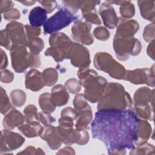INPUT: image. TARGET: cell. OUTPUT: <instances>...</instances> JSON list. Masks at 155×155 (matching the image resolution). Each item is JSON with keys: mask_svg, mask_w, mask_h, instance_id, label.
I'll use <instances>...</instances> for the list:
<instances>
[{"mask_svg": "<svg viewBox=\"0 0 155 155\" xmlns=\"http://www.w3.org/2000/svg\"><path fill=\"white\" fill-rule=\"evenodd\" d=\"M42 127L39 124V122L33 123H27L23 124L18 127V130L22 133L25 136L27 137H35L39 136Z\"/></svg>", "mask_w": 155, "mask_h": 155, "instance_id": "obj_26", "label": "cell"}, {"mask_svg": "<svg viewBox=\"0 0 155 155\" xmlns=\"http://www.w3.org/2000/svg\"><path fill=\"white\" fill-rule=\"evenodd\" d=\"M14 79L13 73L8 70H1V81L3 83L8 84L13 81Z\"/></svg>", "mask_w": 155, "mask_h": 155, "instance_id": "obj_43", "label": "cell"}, {"mask_svg": "<svg viewBox=\"0 0 155 155\" xmlns=\"http://www.w3.org/2000/svg\"><path fill=\"white\" fill-rule=\"evenodd\" d=\"M94 36L100 41H106L110 37V32L108 30L103 27L95 28L93 30Z\"/></svg>", "mask_w": 155, "mask_h": 155, "instance_id": "obj_38", "label": "cell"}, {"mask_svg": "<svg viewBox=\"0 0 155 155\" xmlns=\"http://www.w3.org/2000/svg\"><path fill=\"white\" fill-rule=\"evenodd\" d=\"M100 1H81V7L83 17L85 19L86 22L96 25H100L101 22L98 17L95 6L99 4Z\"/></svg>", "mask_w": 155, "mask_h": 155, "instance_id": "obj_16", "label": "cell"}, {"mask_svg": "<svg viewBox=\"0 0 155 155\" xmlns=\"http://www.w3.org/2000/svg\"><path fill=\"white\" fill-rule=\"evenodd\" d=\"M24 26L27 39L38 37L41 34V28L39 27H34L29 25H25Z\"/></svg>", "mask_w": 155, "mask_h": 155, "instance_id": "obj_41", "label": "cell"}, {"mask_svg": "<svg viewBox=\"0 0 155 155\" xmlns=\"http://www.w3.org/2000/svg\"><path fill=\"white\" fill-rule=\"evenodd\" d=\"M154 154V147L147 142H145L136 147H134L130 152V154Z\"/></svg>", "mask_w": 155, "mask_h": 155, "instance_id": "obj_34", "label": "cell"}, {"mask_svg": "<svg viewBox=\"0 0 155 155\" xmlns=\"http://www.w3.org/2000/svg\"><path fill=\"white\" fill-rule=\"evenodd\" d=\"M19 2L22 3L24 5H25V6L32 5L36 2L35 1H19Z\"/></svg>", "mask_w": 155, "mask_h": 155, "instance_id": "obj_50", "label": "cell"}, {"mask_svg": "<svg viewBox=\"0 0 155 155\" xmlns=\"http://www.w3.org/2000/svg\"><path fill=\"white\" fill-rule=\"evenodd\" d=\"M147 54L152 59H154V40L150 42L148 45L147 47Z\"/></svg>", "mask_w": 155, "mask_h": 155, "instance_id": "obj_49", "label": "cell"}, {"mask_svg": "<svg viewBox=\"0 0 155 155\" xmlns=\"http://www.w3.org/2000/svg\"><path fill=\"white\" fill-rule=\"evenodd\" d=\"M124 80L134 84H147L152 87H154V65L151 68H137L133 70H126Z\"/></svg>", "mask_w": 155, "mask_h": 155, "instance_id": "obj_11", "label": "cell"}, {"mask_svg": "<svg viewBox=\"0 0 155 155\" xmlns=\"http://www.w3.org/2000/svg\"><path fill=\"white\" fill-rule=\"evenodd\" d=\"M141 16L145 19L154 22V1H137Z\"/></svg>", "mask_w": 155, "mask_h": 155, "instance_id": "obj_27", "label": "cell"}, {"mask_svg": "<svg viewBox=\"0 0 155 155\" xmlns=\"http://www.w3.org/2000/svg\"><path fill=\"white\" fill-rule=\"evenodd\" d=\"M97 110L132 109L133 102L130 94L119 83H107L105 90L98 101Z\"/></svg>", "mask_w": 155, "mask_h": 155, "instance_id": "obj_2", "label": "cell"}, {"mask_svg": "<svg viewBox=\"0 0 155 155\" xmlns=\"http://www.w3.org/2000/svg\"><path fill=\"white\" fill-rule=\"evenodd\" d=\"M113 48L118 59L127 61L130 55L137 56L142 50L140 42L133 37H121L115 35L113 40Z\"/></svg>", "mask_w": 155, "mask_h": 155, "instance_id": "obj_8", "label": "cell"}, {"mask_svg": "<svg viewBox=\"0 0 155 155\" xmlns=\"http://www.w3.org/2000/svg\"><path fill=\"white\" fill-rule=\"evenodd\" d=\"M39 136L47 142L48 145L52 150H58L62 143L58 134L56 127L51 125L44 126Z\"/></svg>", "mask_w": 155, "mask_h": 155, "instance_id": "obj_17", "label": "cell"}, {"mask_svg": "<svg viewBox=\"0 0 155 155\" xmlns=\"http://www.w3.org/2000/svg\"><path fill=\"white\" fill-rule=\"evenodd\" d=\"M56 154H75L74 149L70 147H65L56 153Z\"/></svg>", "mask_w": 155, "mask_h": 155, "instance_id": "obj_48", "label": "cell"}, {"mask_svg": "<svg viewBox=\"0 0 155 155\" xmlns=\"http://www.w3.org/2000/svg\"><path fill=\"white\" fill-rule=\"evenodd\" d=\"M38 102L42 111L51 113L56 108V106L51 101L50 94L48 93H44L41 94Z\"/></svg>", "mask_w": 155, "mask_h": 155, "instance_id": "obj_28", "label": "cell"}, {"mask_svg": "<svg viewBox=\"0 0 155 155\" xmlns=\"http://www.w3.org/2000/svg\"><path fill=\"white\" fill-rule=\"evenodd\" d=\"M17 154H45V153L40 148H36L33 146H29L23 151L18 153Z\"/></svg>", "mask_w": 155, "mask_h": 155, "instance_id": "obj_44", "label": "cell"}, {"mask_svg": "<svg viewBox=\"0 0 155 155\" xmlns=\"http://www.w3.org/2000/svg\"><path fill=\"white\" fill-rule=\"evenodd\" d=\"M81 84L79 81L74 78H71L66 81L65 83V87L68 91L72 94H76L81 89Z\"/></svg>", "mask_w": 155, "mask_h": 155, "instance_id": "obj_36", "label": "cell"}, {"mask_svg": "<svg viewBox=\"0 0 155 155\" xmlns=\"http://www.w3.org/2000/svg\"><path fill=\"white\" fill-rule=\"evenodd\" d=\"M50 97L51 102L56 107H61L67 103L69 94L65 87L61 84H58L52 88Z\"/></svg>", "mask_w": 155, "mask_h": 155, "instance_id": "obj_23", "label": "cell"}, {"mask_svg": "<svg viewBox=\"0 0 155 155\" xmlns=\"http://www.w3.org/2000/svg\"><path fill=\"white\" fill-rule=\"evenodd\" d=\"M0 107H1V113L3 114H6L12 108V104L10 102V100L6 93V91L2 87H1Z\"/></svg>", "mask_w": 155, "mask_h": 155, "instance_id": "obj_35", "label": "cell"}, {"mask_svg": "<svg viewBox=\"0 0 155 155\" xmlns=\"http://www.w3.org/2000/svg\"><path fill=\"white\" fill-rule=\"evenodd\" d=\"M13 2L11 1H0V8L1 13H5L8 10L13 8Z\"/></svg>", "mask_w": 155, "mask_h": 155, "instance_id": "obj_46", "label": "cell"}, {"mask_svg": "<svg viewBox=\"0 0 155 155\" xmlns=\"http://www.w3.org/2000/svg\"><path fill=\"white\" fill-rule=\"evenodd\" d=\"M24 121H25V116L15 108H12L6 113L3 119L2 124L5 129L10 130L22 125Z\"/></svg>", "mask_w": 155, "mask_h": 155, "instance_id": "obj_21", "label": "cell"}, {"mask_svg": "<svg viewBox=\"0 0 155 155\" xmlns=\"http://www.w3.org/2000/svg\"><path fill=\"white\" fill-rule=\"evenodd\" d=\"M78 113L75 128L79 130H85L93 119V113L90 106H85L76 110Z\"/></svg>", "mask_w": 155, "mask_h": 155, "instance_id": "obj_22", "label": "cell"}, {"mask_svg": "<svg viewBox=\"0 0 155 155\" xmlns=\"http://www.w3.org/2000/svg\"><path fill=\"white\" fill-rule=\"evenodd\" d=\"M37 111V108L35 105L32 104L28 105L24 109V114L25 119V122L27 123L39 122V116Z\"/></svg>", "mask_w": 155, "mask_h": 155, "instance_id": "obj_33", "label": "cell"}, {"mask_svg": "<svg viewBox=\"0 0 155 155\" xmlns=\"http://www.w3.org/2000/svg\"><path fill=\"white\" fill-rule=\"evenodd\" d=\"M139 119L132 109L101 110L91 123L94 139L102 141L110 154H124L134 147Z\"/></svg>", "mask_w": 155, "mask_h": 155, "instance_id": "obj_1", "label": "cell"}, {"mask_svg": "<svg viewBox=\"0 0 155 155\" xmlns=\"http://www.w3.org/2000/svg\"><path fill=\"white\" fill-rule=\"evenodd\" d=\"M39 120L44 125V126H47L51 125L53 122L55 121V118L53 117L50 113H46L44 111L39 112Z\"/></svg>", "mask_w": 155, "mask_h": 155, "instance_id": "obj_40", "label": "cell"}, {"mask_svg": "<svg viewBox=\"0 0 155 155\" xmlns=\"http://www.w3.org/2000/svg\"><path fill=\"white\" fill-rule=\"evenodd\" d=\"M49 44L51 47L46 50L45 56H52L56 62L68 59L72 42L65 33L59 32L51 34Z\"/></svg>", "mask_w": 155, "mask_h": 155, "instance_id": "obj_6", "label": "cell"}, {"mask_svg": "<svg viewBox=\"0 0 155 155\" xmlns=\"http://www.w3.org/2000/svg\"><path fill=\"white\" fill-rule=\"evenodd\" d=\"M0 42L1 46L11 50L19 46H27V39L25 26L21 22L12 21L5 29L1 31Z\"/></svg>", "mask_w": 155, "mask_h": 155, "instance_id": "obj_4", "label": "cell"}, {"mask_svg": "<svg viewBox=\"0 0 155 155\" xmlns=\"http://www.w3.org/2000/svg\"><path fill=\"white\" fill-rule=\"evenodd\" d=\"M78 18V16L67 8H60L56 13L47 19L43 25L44 32L45 35L54 33L69 25Z\"/></svg>", "mask_w": 155, "mask_h": 155, "instance_id": "obj_9", "label": "cell"}, {"mask_svg": "<svg viewBox=\"0 0 155 155\" xmlns=\"http://www.w3.org/2000/svg\"><path fill=\"white\" fill-rule=\"evenodd\" d=\"M1 69H4L8 65V59L5 52L1 48Z\"/></svg>", "mask_w": 155, "mask_h": 155, "instance_id": "obj_47", "label": "cell"}, {"mask_svg": "<svg viewBox=\"0 0 155 155\" xmlns=\"http://www.w3.org/2000/svg\"><path fill=\"white\" fill-rule=\"evenodd\" d=\"M116 35L121 37H133L137 31L139 25L138 22L133 19H119L117 24Z\"/></svg>", "mask_w": 155, "mask_h": 155, "instance_id": "obj_18", "label": "cell"}, {"mask_svg": "<svg viewBox=\"0 0 155 155\" xmlns=\"http://www.w3.org/2000/svg\"><path fill=\"white\" fill-rule=\"evenodd\" d=\"M21 16L20 12L17 8H12L4 13V18L7 21L17 20Z\"/></svg>", "mask_w": 155, "mask_h": 155, "instance_id": "obj_42", "label": "cell"}, {"mask_svg": "<svg viewBox=\"0 0 155 155\" xmlns=\"http://www.w3.org/2000/svg\"><path fill=\"white\" fill-rule=\"evenodd\" d=\"M42 77L45 85L52 86L56 84L58 79V73L53 68H47L42 72Z\"/></svg>", "mask_w": 155, "mask_h": 155, "instance_id": "obj_30", "label": "cell"}, {"mask_svg": "<svg viewBox=\"0 0 155 155\" xmlns=\"http://www.w3.org/2000/svg\"><path fill=\"white\" fill-rule=\"evenodd\" d=\"M25 142V139L19 134L5 129L1 131L0 154H7L21 147Z\"/></svg>", "mask_w": 155, "mask_h": 155, "instance_id": "obj_13", "label": "cell"}, {"mask_svg": "<svg viewBox=\"0 0 155 155\" xmlns=\"http://www.w3.org/2000/svg\"><path fill=\"white\" fill-rule=\"evenodd\" d=\"M93 62L94 67L97 70L108 73L113 78L123 79L126 70L108 53H97L94 55Z\"/></svg>", "mask_w": 155, "mask_h": 155, "instance_id": "obj_7", "label": "cell"}, {"mask_svg": "<svg viewBox=\"0 0 155 155\" xmlns=\"http://www.w3.org/2000/svg\"><path fill=\"white\" fill-rule=\"evenodd\" d=\"M27 47L31 53L38 55L44 47V42L40 38H33L27 39Z\"/></svg>", "mask_w": 155, "mask_h": 155, "instance_id": "obj_31", "label": "cell"}, {"mask_svg": "<svg viewBox=\"0 0 155 155\" xmlns=\"http://www.w3.org/2000/svg\"><path fill=\"white\" fill-rule=\"evenodd\" d=\"M38 2L44 7L47 13H51L57 7V2L55 1H39Z\"/></svg>", "mask_w": 155, "mask_h": 155, "instance_id": "obj_45", "label": "cell"}, {"mask_svg": "<svg viewBox=\"0 0 155 155\" xmlns=\"http://www.w3.org/2000/svg\"><path fill=\"white\" fill-rule=\"evenodd\" d=\"M10 99L15 107H21L25 102L26 94L22 90L15 89L10 93Z\"/></svg>", "mask_w": 155, "mask_h": 155, "instance_id": "obj_32", "label": "cell"}, {"mask_svg": "<svg viewBox=\"0 0 155 155\" xmlns=\"http://www.w3.org/2000/svg\"><path fill=\"white\" fill-rule=\"evenodd\" d=\"M143 38L146 42H151L154 40V23L147 25L143 33Z\"/></svg>", "mask_w": 155, "mask_h": 155, "instance_id": "obj_37", "label": "cell"}, {"mask_svg": "<svg viewBox=\"0 0 155 155\" xmlns=\"http://www.w3.org/2000/svg\"><path fill=\"white\" fill-rule=\"evenodd\" d=\"M151 125L145 120H139L134 145H140L147 142L151 133Z\"/></svg>", "mask_w": 155, "mask_h": 155, "instance_id": "obj_25", "label": "cell"}, {"mask_svg": "<svg viewBox=\"0 0 155 155\" xmlns=\"http://www.w3.org/2000/svg\"><path fill=\"white\" fill-rule=\"evenodd\" d=\"M10 52L12 67L17 73H22L28 67L36 68L41 65L39 56L28 53L26 46L15 47Z\"/></svg>", "mask_w": 155, "mask_h": 155, "instance_id": "obj_5", "label": "cell"}, {"mask_svg": "<svg viewBox=\"0 0 155 155\" xmlns=\"http://www.w3.org/2000/svg\"><path fill=\"white\" fill-rule=\"evenodd\" d=\"M154 90L148 87H142L137 89L134 94V105H153Z\"/></svg>", "mask_w": 155, "mask_h": 155, "instance_id": "obj_20", "label": "cell"}, {"mask_svg": "<svg viewBox=\"0 0 155 155\" xmlns=\"http://www.w3.org/2000/svg\"><path fill=\"white\" fill-rule=\"evenodd\" d=\"M120 7V13L123 19H129L131 18L135 13L134 6L131 1H121Z\"/></svg>", "mask_w": 155, "mask_h": 155, "instance_id": "obj_29", "label": "cell"}, {"mask_svg": "<svg viewBox=\"0 0 155 155\" xmlns=\"http://www.w3.org/2000/svg\"><path fill=\"white\" fill-rule=\"evenodd\" d=\"M79 82L84 90V97L91 103L98 102L107 84V81L98 75L96 71L88 68H80L78 71Z\"/></svg>", "mask_w": 155, "mask_h": 155, "instance_id": "obj_3", "label": "cell"}, {"mask_svg": "<svg viewBox=\"0 0 155 155\" xmlns=\"http://www.w3.org/2000/svg\"><path fill=\"white\" fill-rule=\"evenodd\" d=\"M57 131L59 137L64 144L70 145L73 143L85 145L89 140V134L85 130H79L73 128H65L61 126L57 127Z\"/></svg>", "mask_w": 155, "mask_h": 155, "instance_id": "obj_10", "label": "cell"}, {"mask_svg": "<svg viewBox=\"0 0 155 155\" xmlns=\"http://www.w3.org/2000/svg\"><path fill=\"white\" fill-rule=\"evenodd\" d=\"M68 59H70L73 65L80 68H88L91 62L88 50L82 45L75 42H72L71 45Z\"/></svg>", "mask_w": 155, "mask_h": 155, "instance_id": "obj_12", "label": "cell"}, {"mask_svg": "<svg viewBox=\"0 0 155 155\" xmlns=\"http://www.w3.org/2000/svg\"><path fill=\"white\" fill-rule=\"evenodd\" d=\"M91 27V24L87 22L81 20L76 21L71 27L73 38L82 44L87 45L92 44L94 39L90 33Z\"/></svg>", "mask_w": 155, "mask_h": 155, "instance_id": "obj_14", "label": "cell"}, {"mask_svg": "<svg viewBox=\"0 0 155 155\" xmlns=\"http://www.w3.org/2000/svg\"><path fill=\"white\" fill-rule=\"evenodd\" d=\"M78 116V113L76 110L74 108L71 107H66L64 108L61 114V117L63 118H65L71 120H74L76 119Z\"/></svg>", "mask_w": 155, "mask_h": 155, "instance_id": "obj_39", "label": "cell"}, {"mask_svg": "<svg viewBox=\"0 0 155 155\" xmlns=\"http://www.w3.org/2000/svg\"><path fill=\"white\" fill-rule=\"evenodd\" d=\"M47 12L41 7L33 8L29 13L28 20L30 25L34 27H39L44 25L47 21Z\"/></svg>", "mask_w": 155, "mask_h": 155, "instance_id": "obj_24", "label": "cell"}, {"mask_svg": "<svg viewBox=\"0 0 155 155\" xmlns=\"http://www.w3.org/2000/svg\"><path fill=\"white\" fill-rule=\"evenodd\" d=\"M25 85L26 88L33 91L40 90L45 85L42 73L36 69L30 70L25 75Z\"/></svg>", "mask_w": 155, "mask_h": 155, "instance_id": "obj_19", "label": "cell"}, {"mask_svg": "<svg viewBox=\"0 0 155 155\" xmlns=\"http://www.w3.org/2000/svg\"><path fill=\"white\" fill-rule=\"evenodd\" d=\"M99 13L105 27L110 29H113L117 26L119 18L116 15L114 8L108 1L104 2L101 4L99 7Z\"/></svg>", "mask_w": 155, "mask_h": 155, "instance_id": "obj_15", "label": "cell"}]
</instances>
